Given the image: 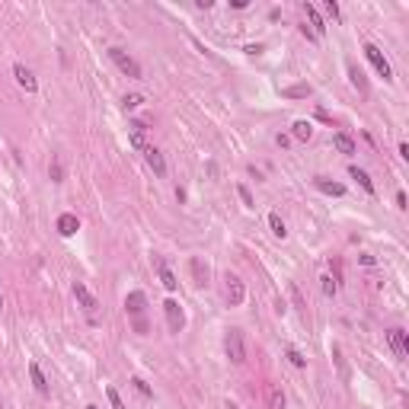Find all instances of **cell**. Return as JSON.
Returning <instances> with one entry per match:
<instances>
[{"label": "cell", "instance_id": "obj_1", "mask_svg": "<svg viewBox=\"0 0 409 409\" xmlns=\"http://www.w3.org/2000/svg\"><path fill=\"white\" fill-rule=\"evenodd\" d=\"M109 58L115 61V67L122 70V74H128L131 80H141V64L125 52V48H109Z\"/></svg>", "mask_w": 409, "mask_h": 409}, {"label": "cell", "instance_id": "obj_2", "mask_svg": "<svg viewBox=\"0 0 409 409\" xmlns=\"http://www.w3.org/2000/svg\"><path fill=\"white\" fill-rule=\"evenodd\" d=\"M224 348H227V358H231L234 365H243V362H246V345H243V333H240V329H231V333H227Z\"/></svg>", "mask_w": 409, "mask_h": 409}, {"label": "cell", "instance_id": "obj_3", "mask_svg": "<svg viewBox=\"0 0 409 409\" xmlns=\"http://www.w3.org/2000/svg\"><path fill=\"white\" fill-rule=\"evenodd\" d=\"M163 314H166V323H170V333H183L186 326V314H183V307H179V300H163Z\"/></svg>", "mask_w": 409, "mask_h": 409}, {"label": "cell", "instance_id": "obj_4", "mask_svg": "<svg viewBox=\"0 0 409 409\" xmlns=\"http://www.w3.org/2000/svg\"><path fill=\"white\" fill-rule=\"evenodd\" d=\"M365 58L371 64H374V70L384 77V80H393V70H390V64H387V58L380 55V48L377 45H365Z\"/></svg>", "mask_w": 409, "mask_h": 409}, {"label": "cell", "instance_id": "obj_5", "mask_svg": "<svg viewBox=\"0 0 409 409\" xmlns=\"http://www.w3.org/2000/svg\"><path fill=\"white\" fill-rule=\"evenodd\" d=\"M243 297H246L243 282H240L237 275H227V300H231V307H240V304H243Z\"/></svg>", "mask_w": 409, "mask_h": 409}, {"label": "cell", "instance_id": "obj_6", "mask_svg": "<svg viewBox=\"0 0 409 409\" xmlns=\"http://www.w3.org/2000/svg\"><path fill=\"white\" fill-rule=\"evenodd\" d=\"M13 77H16V83H19V87L26 90V93H35V90H39V83H35V74H32L26 64H13Z\"/></svg>", "mask_w": 409, "mask_h": 409}, {"label": "cell", "instance_id": "obj_7", "mask_svg": "<svg viewBox=\"0 0 409 409\" xmlns=\"http://www.w3.org/2000/svg\"><path fill=\"white\" fill-rule=\"evenodd\" d=\"M128 141H131V147L147 150V125H144V122H131L128 125Z\"/></svg>", "mask_w": 409, "mask_h": 409}, {"label": "cell", "instance_id": "obj_8", "mask_svg": "<svg viewBox=\"0 0 409 409\" xmlns=\"http://www.w3.org/2000/svg\"><path fill=\"white\" fill-rule=\"evenodd\" d=\"M77 231H80V221H77V214L64 211L61 218H58V234H61V237H74Z\"/></svg>", "mask_w": 409, "mask_h": 409}, {"label": "cell", "instance_id": "obj_9", "mask_svg": "<svg viewBox=\"0 0 409 409\" xmlns=\"http://www.w3.org/2000/svg\"><path fill=\"white\" fill-rule=\"evenodd\" d=\"M387 339H390V348H393V352L400 355V358L409 355V342H406V333H403V329H390Z\"/></svg>", "mask_w": 409, "mask_h": 409}, {"label": "cell", "instance_id": "obj_10", "mask_svg": "<svg viewBox=\"0 0 409 409\" xmlns=\"http://www.w3.org/2000/svg\"><path fill=\"white\" fill-rule=\"evenodd\" d=\"M154 266H157V275H160V282H163V288H166V291H176V288H179V282H176L173 269L166 266L163 259H157V262H154Z\"/></svg>", "mask_w": 409, "mask_h": 409}, {"label": "cell", "instance_id": "obj_11", "mask_svg": "<svg viewBox=\"0 0 409 409\" xmlns=\"http://www.w3.org/2000/svg\"><path fill=\"white\" fill-rule=\"evenodd\" d=\"M144 157H147V166H150V170L157 173V176L166 173V160H163V154H160L157 147H147V150H144Z\"/></svg>", "mask_w": 409, "mask_h": 409}, {"label": "cell", "instance_id": "obj_12", "mask_svg": "<svg viewBox=\"0 0 409 409\" xmlns=\"http://www.w3.org/2000/svg\"><path fill=\"white\" fill-rule=\"evenodd\" d=\"M125 307H128V314H144V307H147V297H144V291H131L125 297Z\"/></svg>", "mask_w": 409, "mask_h": 409}, {"label": "cell", "instance_id": "obj_13", "mask_svg": "<svg viewBox=\"0 0 409 409\" xmlns=\"http://www.w3.org/2000/svg\"><path fill=\"white\" fill-rule=\"evenodd\" d=\"M74 297H77L87 310H96V297L87 291V285H83V282H74Z\"/></svg>", "mask_w": 409, "mask_h": 409}, {"label": "cell", "instance_id": "obj_14", "mask_svg": "<svg viewBox=\"0 0 409 409\" xmlns=\"http://www.w3.org/2000/svg\"><path fill=\"white\" fill-rule=\"evenodd\" d=\"M304 13H307V19H310V26H314V35H323V32H326V26H323V16L317 13L314 4H304Z\"/></svg>", "mask_w": 409, "mask_h": 409}, {"label": "cell", "instance_id": "obj_15", "mask_svg": "<svg viewBox=\"0 0 409 409\" xmlns=\"http://www.w3.org/2000/svg\"><path fill=\"white\" fill-rule=\"evenodd\" d=\"M348 176H352V179H358V186H362L365 192H368V195H374V183H371V176L365 173V170H358V166H352V170H348Z\"/></svg>", "mask_w": 409, "mask_h": 409}, {"label": "cell", "instance_id": "obj_16", "mask_svg": "<svg viewBox=\"0 0 409 409\" xmlns=\"http://www.w3.org/2000/svg\"><path fill=\"white\" fill-rule=\"evenodd\" d=\"M29 377H32V384H35V390H39V393L45 396V393H48V380H45V374H42V368L35 365V362L29 365Z\"/></svg>", "mask_w": 409, "mask_h": 409}, {"label": "cell", "instance_id": "obj_17", "mask_svg": "<svg viewBox=\"0 0 409 409\" xmlns=\"http://www.w3.org/2000/svg\"><path fill=\"white\" fill-rule=\"evenodd\" d=\"M333 147L339 150V154H355V141L345 135V131H339V135L333 138Z\"/></svg>", "mask_w": 409, "mask_h": 409}, {"label": "cell", "instance_id": "obj_18", "mask_svg": "<svg viewBox=\"0 0 409 409\" xmlns=\"http://www.w3.org/2000/svg\"><path fill=\"white\" fill-rule=\"evenodd\" d=\"M317 189L326 192V195H336V198L345 195V186H342V183H329V179H317Z\"/></svg>", "mask_w": 409, "mask_h": 409}, {"label": "cell", "instance_id": "obj_19", "mask_svg": "<svg viewBox=\"0 0 409 409\" xmlns=\"http://www.w3.org/2000/svg\"><path fill=\"white\" fill-rule=\"evenodd\" d=\"M266 400H269V409H285V393L278 387H269L266 390Z\"/></svg>", "mask_w": 409, "mask_h": 409}, {"label": "cell", "instance_id": "obj_20", "mask_svg": "<svg viewBox=\"0 0 409 409\" xmlns=\"http://www.w3.org/2000/svg\"><path fill=\"white\" fill-rule=\"evenodd\" d=\"M294 138H297V141H310V138H314V125L304 122V118H300V122H294Z\"/></svg>", "mask_w": 409, "mask_h": 409}, {"label": "cell", "instance_id": "obj_21", "mask_svg": "<svg viewBox=\"0 0 409 409\" xmlns=\"http://www.w3.org/2000/svg\"><path fill=\"white\" fill-rule=\"evenodd\" d=\"M189 269H192V275H195V285H205V282H208V269L201 266V259H192Z\"/></svg>", "mask_w": 409, "mask_h": 409}, {"label": "cell", "instance_id": "obj_22", "mask_svg": "<svg viewBox=\"0 0 409 409\" xmlns=\"http://www.w3.org/2000/svg\"><path fill=\"white\" fill-rule=\"evenodd\" d=\"M285 96H288V99H304V96H310V87H307V83H297V87H288Z\"/></svg>", "mask_w": 409, "mask_h": 409}, {"label": "cell", "instance_id": "obj_23", "mask_svg": "<svg viewBox=\"0 0 409 409\" xmlns=\"http://www.w3.org/2000/svg\"><path fill=\"white\" fill-rule=\"evenodd\" d=\"M269 227H272V234H275V237H285V234H288V231H285V221H282L275 211L269 214Z\"/></svg>", "mask_w": 409, "mask_h": 409}, {"label": "cell", "instance_id": "obj_24", "mask_svg": "<svg viewBox=\"0 0 409 409\" xmlns=\"http://www.w3.org/2000/svg\"><path fill=\"white\" fill-rule=\"evenodd\" d=\"M285 355H288V362H291L294 368H307V358H304V355H300V352H297V348H288V352H285Z\"/></svg>", "mask_w": 409, "mask_h": 409}, {"label": "cell", "instance_id": "obj_25", "mask_svg": "<svg viewBox=\"0 0 409 409\" xmlns=\"http://www.w3.org/2000/svg\"><path fill=\"white\" fill-rule=\"evenodd\" d=\"M320 282H323V294H329V297H333L336 291H339V285H336V278H333V275H323Z\"/></svg>", "mask_w": 409, "mask_h": 409}, {"label": "cell", "instance_id": "obj_26", "mask_svg": "<svg viewBox=\"0 0 409 409\" xmlns=\"http://www.w3.org/2000/svg\"><path fill=\"white\" fill-rule=\"evenodd\" d=\"M141 103H144V96H138V93H128L125 99H122V106H125V109H138Z\"/></svg>", "mask_w": 409, "mask_h": 409}, {"label": "cell", "instance_id": "obj_27", "mask_svg": "<svg viewBox=\"0 0 409 409\" xmlns=\"http://www.w3.org/2000/svg\"><path fill=\"white\" fill-rule=\"evenodd\" d=\"M48 173H52V183H64V170H61V163H58V157L52 160V170Z\"/></svg>", "mask_w": 409, "mask_h": 409}, {"label": "cell", "instance_id": "obj_28", "mask_svg": "<svg viewBox=\"0 0 409 409\" xmlns=\"http://www.w3.org/2000/svg\"><path fill=\"white\" fill-rule=\"evenodd\" d=\"M348 77H352L355 87H362V90H365V77H362V70H358L355 64H348Z\"/></svg>", "mask_w": 409, "mask_h": 409}, {"label": "cell", "instance_id": "obj_29", "mask_svg": "<svg viewBox=\"0 0 409 409\" xmlns=\"http://www.w3.org/2000/svg\"><path fill=\"white\" fill-rule=\"evenodd\" d=\"M106 396H109V403H112V409H128V406L122 403V396H118V390H112V387H109V390H106Z\"/></svg>", "mask_w": 409, "mask_h": 409}, {"label": "cell", "instance_id": "obj_30", "mask_svg": "<svg viewBox=\"0 0 409 409\" xmlns=\"http://www.w3.org/2000/svg\"><path fill=\"white\" fill-rule=\"evenodd\" d=\"M237 192H240V198H243L246 208H256V201H252V192H249L246 186H237Z\"/></svg>", "mask_w": 409, "mask_h": 409}, {"label": "cell", "instance_id": "obj_31", "mask_svg": "<svg viewBox=\"0 0 409 409\" xmlns=\"http://www.w3.org/2000/svg\"><path fill=\"white\" fill-rule=\"evenodd\" d=\"M131 384H135V390H138L141 396H154V390H150V387H147V384H144L141 377H131Z\"/></svg>", "mask_w": 409, "mask_h": 409}, {"label": "cell", "instance_id": "obj_32", "mask_svg": "<svg viewBox=\"0 0 409 409\" xmlns=\"http://www.w3.org/2000/svg\"><path fill=\"white\" fill-rule=\"evenodd\" d=\"M326 13H329L333 19H339V4H336V0H326Z\"/></svg>", "mask_w": 409, "mask_h": 409}, {"label": "cell", "instance_id": "obj_33", "mask_svg": "<svg viewBox=\"0 0 409 409\" xmlns=\"http://www.w3.org/2000/svg\"><path fill=\"white\" fill-rule=\"evenodd\" d=\"M358 262H362V266H374L377 259H374V256H368V252H362V256H358Z\"/></svg>", "mask_w": 409, "mask_h": 409}, {"label": "cell", "instance_id": "obj_34", "mask_svg": "<svg viewBox=\"0 0 409 409\" xmlns=\"http://www.w3.org/2000/svg\"><path fill=\"white\" fill-rule=\"evenodd\" d=\"M300 35H304V39H310V42L317 39V35H314V29H310V26H300Z\"/></svg>", "mask_w": 409, "mask_h": 409}, {"label": "cell", "instance_id": "obj_35", "mask_svg": "<svg viewBox=\"0 0 409 409\" xmlns=\"http://www.w3.org/2000/svg\"><path fill=\"white\" fill-rule=\"evenodd\" d=\"M396 208H406V192H396Z\"/></svg>", "mask_w": 409, "mask_h": 409}, {"label": "cell", "instance_id": "obj_36", "mask_svg": "<svg viewBox=\"0 0 409 409\" xmlns=\"http://www.w3.org/2000/svg\"><path fill=\"white\" fill-rule=\"evenodd\" d=\"M0 310H4V294H0Z\"/></svg>", "mask_w": 409, "mask_h": 409}, {"label": "cell", "instance_id": "obj_37", "mask_svg": "<svg viewBox=\"0 0 409 409\" xmlns=\"http://www.w3.org/2000/svg\"><path fill=\"white\" fill-rule=\"evenodd\" d=\"M87 409H99V406H93V403H90V406H87Z\"/></svg>", "mask_w": 409, "mask_h": 409}, {"label": "cell", "instance_id": "obj_38", "mask_svg": "<svg viewBox=\"0 0 409 409\" xmlns=\"http://www.w3.org/2000/svg\"><path fill=\"white\" fill-rule=\"evenodd\" d=\"M227 409H240V406H227Z\"/></svg>", "mask_w": 409, "mask_h": 409}]
</instances>
